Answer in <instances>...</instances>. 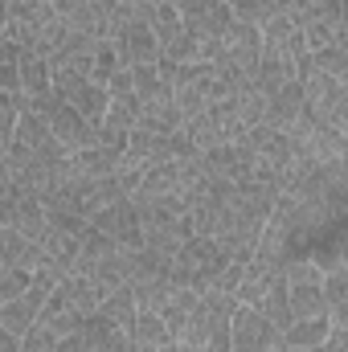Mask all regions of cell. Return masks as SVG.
<instances>
[{"instance_id": "7", "label": "cell", "mask_w": 348, "mask_h": 352, "mask_svg": "<svg viewBox=\"0 0 348 352\" xmlns=\"http://www.w3.org/2000/svg\"><path fill=\"white\" fill-rule=\"evenodd\" d=\"M184 25L201 37V41H221L226 37V29L234 25V4H217V8H209V12H201V16H184Z\"/></svg>"}, {"instance_id": "18", "label": "cell", "mask_w": 348, "mask_h": 352, "mask_svg": "<svg viewBox=\"0 0 348 352\" xmlns=\"http://www.w3.org/2000/svg\"><path fill=\"white\" fill-rule=\"evenodd\" d=\"M160 352H193V349H188V344H180V340H173V344H164Z\"/></svg>"}, {"instance_id": "12", "label": "cell", "mask_w": 348, "mask_h": 352, "mask_svg": "<svg viewBox=\"0 0 348 352\" xmlns=\"http://www.w3.org/2000/svg\"><path fill=\"white\" fill-rule=\"evenodd\" d=\"M37 324V307L21 295L12 303H0V332H12V336H25L29 328Z\"/></svg>"}, {"instance_id": "14", "label": "cell", "mask_w": 348, "mask_h": 352, "mask_svg": "<svg viewBox=\"0 0 348 352\" xmlns=\"http://www.w3.org/2000/svg\"><path fill=\"white\" fill-rule=\"evenodd\" d=\"M29 287H33V270H25V266H0V303L21 299Z\"/></svg>"}, {"instance_id": "16", "label": "cell", "mask_w": 348, "mask_h": 352, "mask_svg": "<svg viewBox=\"0 0 348 352\" xmlns=\"http://www.w3.org/2000/svg\"><path fill=\"white\" fill-rule=\"evenodd\" d=\"M316 352H348V332H345V328H332V332H328V340H324Z\"/></svg>"}, {"instance_id": "15", "label": "cell", "mask_w": 348, "mask_h": 352, "mask_svg": "<svg viewBox=\"0 0 348 352\" xmlns=\"http://www.w3.org/2000/svg\"><path fill=\"white\" fill-rule=\"evenodd\" d=\"M221 0H176V8H180V16H201V12H209V8H217Z\"/></svg>"}, {"instance_id": "3", "label": "cell", "mask_w": 348, "mask_h": 352, "mask_svg": "<svg viewBox=\"0 0 348 352\" xmlns=\"http://www.w3.org/2000/svg\"><path fill=\"white\" fill-rule=\"evenodd\" d=\"M90 226H94V230H102L107 238H115V242H119V246H127V250H140V246H144V217H140V209H135V201H131V197H123V201H115V205L98 209Z\"/></svg>"}, {"instance_id": "19", "label": "cell", "mask_w": 348, "mask_h": 352, "mask_svg": "<svg viewBox=\"0 0 348 352\" xmlns=\"http://www.w3.org/2000/svg\"><path fill=\"white\" fill-rule=\"evenodd\" d=\"M287 352H312V349H287Z\"/></svg>"}, {"instance_id": "5", "label": "cell", "mask_w": 348, "mask_h": 352, "mask_svg": "<svg viewBox=\"0 0 348 352\" xmlns=\"http://www.w3.org/2000/svg\"><path fill=\"white\" fill-rule=\"evenodd\" d=\"M291 316L295 320H328V291H324V283L291 287Z\"/></svg>"}, {"instance_id": "4", "label": "cell", "mask_w": 348, "mask_h": 352, "mask_svg": "<svg viewBox=\"0 0 348 352\" xmlns=\"http://www.w3.org/2000/svg\"><path fill=\"white\" fill-rule=\"evenodd\" d=\"M221 45H226V62L242 66V70L250 74V82H254V70H259V62H262V29L242 25V21L234 16V25L226 29Z\"/></svg>"}, {"instance_id": "13", "label": "cell", "mask_w": 348, "mask_h": 352, "mask_svg": "<svg viewBox=\"0 0 348 352\" xmlns=\"http://www.w3.org/2000/svg\"><path fill=\"white\" fill-rule=\"evenodd\" d=\"M201 50H205V41L184 25L173 41L164 45V62H173V66H193V62H201Z\"/></svg>"}, {"instance_id": "8", "label": "cell", "mask_w": 348, "mask_h": 352, "mask_svg": "<svg viewBox=\"0 0 348 352\" xmlns=\"http://www.w3.org/2000/svg\"><path fill=\"white\" fill-rule=\"evenodd\" d=\"M131 340L144 344V349H164V344H173V332H168L160 311H140L135 324H131Z\"/></svg>"}, {"instance_id": "9", "label": "cell", "mask_w": 348, "mask_h": 352, "mask_svg": "<svg viewBox=\"0 0 348 352\" xmlns=\"http://www.w3.org/2000/svg\"><path fill=\"white\" fill-rule=\"evenodd\" d=\"M328 332H332V320H295L283 332V340H287V349H312L316 352L328 340Z\"/></svg>"}, {"instance_id": "2", "label": "cell", "mask_w": 348, "mask_h": 352, "mask_svg": "<svg viewBox=\"0 0 348 352\" xmlns=\"http://www.w3.org/2000/svg\"><path fill=\"white\" fill-rule=\"evenodd\" d=\"M287 349L283 328L262 307H238L234 311V352H274Z\"/></svg>"}, {"instance_id": "20", "label": "cell", "mask_w": 348, "mask_h": 352, "mask_svg": "<svg viewBox=\"0 0 348 352\" xmlns=\"http://www.w3.org/2000/svg\"><path fill=\"white\" fill-rule=\"evenodd\" d=\"M226 4H234V0H226Z\"/></svg>"}, {"instance_id": "1", "label": "cell", "mask_w": 348, "mask_h": 352, "mask_svg": "<svg viewBox=\"0 0 348 352\" xmlns=\"http://www.w3.org/2000/svg\"><path fill=\"white\" fill-rule=\"evenodd\" d=\"M33 111L50 123V131L58 135V144L70 152V156H78V152H87L98 144V127L90 123L87 115H78L58 90H50V94H41V98H33Z\"/></svg>"}, {"instance_id": "6", "label": "cell", "mask_w": 348, "mask_h": 352, "mask_svg": "<svg viewBox=\"0 0 348 352\" xmlns=\"http://www.w3.org/2000/svg\"><path fill=\"white\" fill-rule=\"evenodd\" d=\"M21 90L29 98H41L54 90V62L37 54H21Z\"/></svg>"}, {"instance_id": "11", "label": "cell", "mask_w": 348, "mask_h": 352, "mask_svg": "<svg viewBox=\"0 0 348 352\" xmlns=\"http://www.w3.org/2000/svg\"><path fill=\"white\" fill-rule=\"evenodd\" d=\"M279 12H287V0H234V16L254 29H266Z\"/></svg>"}, {"instance_id": "17", "label": "cell", "mask_w": 348, "mask_h": 352, "mask_svg": "<svg viewBox=\"0 0 348 352\" xmlns=\"http://www.w3.org/2000/svg\"><path fill=\"white\" fill-rule=\"evenodd\" d=\"M0 352H21V336L4 332V336H0Z\"/></svg>"}, {"instance_id": "10", "label": "cell", "mask_w": 348, "mask_h": 352, "mask_svg": "<svg viewBox=\"0 0 348 352\" xmlns=\"http://www.w3.org/2000/svg\"><path fill=\"white\" fill-rule=\"evenodd\" d=\"M259 307L274 320V324H279V328H283V332L295 324V316H291V283H287V274H279V278H274V287L266 291V299H262Z\"/></svg>"}]
</instances>
